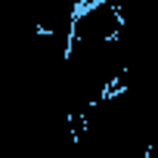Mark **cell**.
Segmentation results:
<instances>
[{"mask_svg": "<svg viewBox=\"0 0 158 158\" xmlns=\"http://www.w3.org/2000/svg\"><path fill=\"white\" fill-rule=\"evenodd\" d=\"M124 19L112 0H96L77 10L74 25H71V40H87V44H102L112 40L121 31Z\"/></svg>", "mask_w": 158, "mask_h": 158, "instance_id": "1", "label": "cell"}]
</instances>
